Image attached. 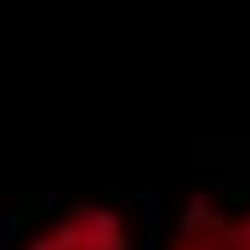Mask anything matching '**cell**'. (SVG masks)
<instances>
[{"instance_id": "obj_1", "label": "cell", "mask_w": 250, "mask_h": 250, "mask_svg": "<svg viewBox=\"0 0 250 250\" xmlns=\"http://www.w3.org/2000/svg\"><path fill=\"white\" fill-rule=\"evenodd\" d=\"M23 250H131V228L108 205H74L57 222H46Z\"/></svg>"}, {"instance_id": "obj_2", "label": "cell", "mask_w": 250, "mask_h": 250, "mask_svg": "<svg viewBox=\"0 0 250 250\" xmlns=\"http://www.w3.org/2000/svg\"><path fill=\"white\" fill-rule=\"evenodd\" d=\"M165 250H250V210L233 216V210H222V205H205L193 199L176 222V233Z\"/></svg>"}]
</instances>
